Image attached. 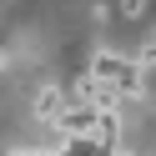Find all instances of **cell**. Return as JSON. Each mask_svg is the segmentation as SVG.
<instances>
[{
	"instance_id": "cell-1",
	"label": "cell",
	"mask_w": 156,
	"mask_h": 156,
	"mask_svg": "<svg viewBox=\"0 0 156 156\" xmlns=\"http://www.w3.org/2000/svg\"><path fill=\"white\" fill-rule=\"evenodd\" d=\"M91 76L106 81L121 96H141L146 91V61L141 55H121V51H96L91 55Z\"/></svg>"
},
{
	"instance_id": "cell-2",
	"label": "cell",
	"mask_w": 156,
	"mask_h": 156,
	"mask_svg": "<svg viewBox=\"0 0 156 156\" xmlns=\"http://www.w3.org/2000/svg\"><path fill=\"white\" fill-rule=\"evenodd\" d=\"M96 121H101L96 106H76V101H71V111L61 116V131L71 136V141H91V136H96Z\"/></svg>"
},
{
	"instance_id": "cell-3",
	"label": "cell",
	"mask_w": 156,
	"mask_h": 156,
	"mask_svg": "<svg viewBox=\"0 0 156 156\" xmlns=\"http://www.w3.org/2000/svg\"><path fill=\"white\" fill-rule=\"evenodd\" d=\"M71 111V96L61 91V86H45L41 96H35V121H51V126H61V116Z\"/></svg>"
},
{
	"instance_id": "cell-4",
	"label": "cell",
	"mask_w": 156,
	"mask_h": 156,
	"mask_svg": "<svg viewBox=\"0 0 156 156\" xmlns=\"http://www.w3.org/2000/svg\"><path fill=\"white\" fill-rule=\"evenodd\" d=\"M146 5H151V0H121V5H116V15H121V20H136Z\"/></svg>"
},
{
	"instance_id": "cell-5",
	"label": "cell",
	"mask_w": 156,
	"mask_h": 156,
	"mask_svg": "<svg viewBox=\"0 0 156 156\" xmlns=\"http://www.w3.org/2000/svg\"><path fill=\"white\" fill-rule=\"evenodd\" d=\"M141 61H146V66H156V25H151V35H146V51H141Z\"/></svg>"
}]
</instances>
